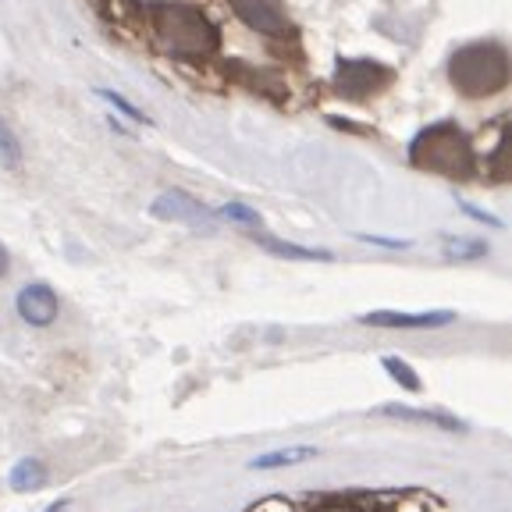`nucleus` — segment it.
<instances>
[{
    "label": "nucleus",
    "mask_w": 512,
    "mask_h": 512,
    "mask_svg": "<svg viewBox=\"0 0 512 512\" xmlns=\"http://www.w3.org/2000/svg\"><path fill=\"white\" fill-rule=\"evenodd\" d=\"M146 18H150L153 40L160 43V50H168L175 57H189V61H207L210 54H217L221 36H217V29L200 8H189V4H150Z\"/></svg>",
    "instance_id": "f257e3e1"
},
{
    "label": "nucleus",
    "mask_w": 512,
    "mask_h": 512,
    "mask_svg": "<svg viewBox=\"0 0 512 512\" xmlns=\"http://www.w3.org/2000/svg\"><path fill=\"white\" fill-rule=\"evenodd\" d=\"M409 160H413L416 168L434 171V175H445V178L473 175L470 139H466L456 125H448V121L424 128V132L413 139V146H409Z\"/></svg>",
    "instance_id": "f03ea898"
},
{
    "label": "nucleus",
    "mask_w": 512,
    "mask_h": 512,
    "mask_svg": "<svg viewBox=\"0 0 512 512\" xmlns=\"http://www.w3.org/2000/svg\"><path fill=\"white\" fill-rule=\"evenodd\" d=\"M448 79L463 96H491L509 82V54L498 43H470L456 50L448 64Z\"/></svg>",
    "instance_id": "7ed1b4c3"
},
{
    "label": "nucleus",
    "mask_w": 512,
    "mask_h": 512,
    "mask_svg": "<svg viewBox=\"0 0 512 512\" xmlns=\"http://www.w3.org/2000/svg\"><path fill=\"white\" fill-rule=\"evenodd\" d=\"M392 79V68H384L377 61H338L335 89L345 100H367V96L381 93Z\"/></svg>",
    "instance_id": "20e7f679"
},
{
    "label": "nucleus",
    "mask_w": 512,
    "mask_h": 512,
    "mask_svg": "<svg viewBox=\"0 0 512 512\" xmlns=\"http://www.w3.org/2000/svg\"><path fill=\"white\" fill-rule=\"evenodd\" d=\"M232 8L249 29L264 32L271 40H292V36H296L281 0H232Z\"/></svg>",
    "instance_id": "39448f33"
},
{
    "label": "nucleus",
    "mask_w": 512,
    "mask_h": 512,
    "mask_svg": "<svg viewBox=\"0 0 512 512\" xmlns=\"http://www.w3.org/2000/svg\"><path fill=\"white\" fill-rule=\"evenodd\" d=\"M153 217H160V221L189 224V228H203V232L214 228V214H210L200 200H192L189 192H178V189L160 192L157 200H153Z\"/></svg>",
    "instance_id": "423d86ee"
},
{
    "label": "nucleus",
    "mask_w": 512,
    "mask_h": 512,
    "mask_svg": "<svg viewBox=\"0 0 512 512\" xmlns=\"http://www.w3.org/2000/svg\"><path fill=\"white\" fill-rule=\"evenodd\" d=\"M363 324L370 328H445L456 320L452 310H431V313H388V310H374L363 313Z\"/></svg>",
    "instance_id": "0eeeda50"
},
{
    "label": "nucleus",
    "mask_w": 512,
    "mask_h": 512,
    "mask_svg": "<svg viewBox=\"0 0 512 512\" xmlns=\"http://www.w3.org/2000/svg\"><path fill=\"white\" fill-rule=\"evenodd\" d=\"M18 313H22V320H29L32 328H47L57 317V296L47 285H25L18 292Z\"/></svg>",
    "instance_id": "6e6552de"
},
{
    "label": "nucleus",
    "mask_w": 512,
    "mask_h": 512,
    "mask_svg": "<svg viewBox=\"0 0 512 512\" xmlns=\"http://www.w3.org/2000/svg\"><path fill=\"white\" fill-rule=\"evenodd\" d=\"M381 416H395V420H413V424H434V427H445V431H463L456 416H445V413H424V409H409V406H377Z\"/></svg>",
    "instance_id": "1a4fd4ad"
},
{
    "label": "nucleus",
    "mask_w": 512,
    "mask_h": 512,
    "mask_svg": "<svg viewBox=\"0 0 512 512\" xmlns=\"http://www.w3.org/2000/svg\"><path fill=\"white\" fill-rule=\"evenodd\" d=\"M317 459V448L310 445H296V448H278V452H267V456H256L253 470H271V466H296V463H310Z\"/></svg>",
    "instance_id": "9d476101"
},
{
    "label": "nucleus",
    "mask_w": 512,
    "mask_h": 512,
    "mask_svg": "<svg viewBox=\"0 0 512 512\" xmlns=\"http://www.w3.org/2000/svg\"><path fill=\"white\" fill-rule=\"evenodd\" d=\"M43 477H47V470H43L40 459H22V463L11 470V488L15 491H36L43 484Z\"/></svg>",
    "instance_id": "9b49d317"
},
{
    "label": "nucleus",
    "mask_w": 512,
    "mask_h": 512,
    "mask_svg": "<svg viewBox=\"0 0 512 512\" xmlns=\"http://www.w3.org/2000/svg\"><path fill=\"white\" fill-rule=\"evenodd\" d=\"M260 246H267L271 253L278 256H292V260H331L328 249H303V246H288V242H278V239H264L260 235Z\"/></svg>",
    "instance_id": "f8f14e48"
},
{
    "label": "nucleus",
    "mask_w": 512,
    "mask_h": 512,
    "mask_svg": "<svg viewBox=\"0 0 512 512\" xmlns=\"http://www.w3.org/2000/svg\"><path fill=\"white\" fill-rule=\"evenodd\" d=\"M0 164H8L11 171L22 168V146H18L15 132L4 118H0Z\"/></svg>",
    "instance_id": "ddd939ff"
},
{
    "label": "nucleus",
    "mask_w": 512,
    "mask_h": 512,
    "mask_svg": "<svg viewBox=\"0 0 512 512\" xmlns=\"http://www.w3.org/2000/svg\"><path fill=\"white\" fill-rule=\"evenodd\" d=\"M384 370H388V377L399 381L406 392H420V377H416V370L409 367L406 360H399V356H384Z\"/></svg>",
    "instance_id": "4468645a"
},
{
    "label": "nucleus",
    "mask_w": 512,
    "mask_h": 512,
    "mask_svg": "<svg viewBox=\"0 0 512 512\" xmlns=\"http://www.w3.org/2000/svg\"><path fill=\"white\" fill-rule=\"evenodd\" d=\"M221 217H232V221L246 224V228H260V214H253L249 207H239V203H228V207L221 210Z\"/></svg>",
    "instance_id": "2eb2a0df"
},
{
    "label": "nucleus",
    "mask_w": 512,
    "mask_h": 512,
    "mask_svg": "<svg viewBox=\"0 0 512 512\" xmlns=\"http://www.w3.org/2000/svg\"><path fill=\"white\" fill-rule=\"evenodd\" d=\"M445 253L448 256H459V260H463V256H484V253H488V246H484V242H463V239H456V242H448Z\"/></svg>",
    "instance_id": "dca6fc26"
},
{
    "label": "nucleus",
    "mask_w": 512,
    "mask_h": 512,
    "mask_svg": "<svg viewBox=\"0 0 512 512\" xmlns=\"http://www.w3.org/2000/svg\"><path fill=\"white\" fill-rule=\"evenodd\" d=\"M100 96H104V100H111L114 107H118V111H125L128 118H136V121H146L143 118V111H136V107L128 104V100H121V96H114V93H107V89H100Z\"/></svg>",
    "instance_id": "f3484780"
},
{
    "label": "nucleus",
    "mask_w": 512,
    "mask_h": 512,
    "mask_svg": "<svg viewBox=\"0 0 512 512\" xmlns=\"http://www.w3.org/2000/svg\"><path fill=\"white\" fill-rule=\"evenodd\" d=\"M317 512H367V509H363V502H328L320 505Z\"/></svg>",
    "instance_id": "a211bd4d"
},
{
    "label": "nucleus",
    "mask_w": 512,
    "mask_h": 512,
    "mask_svg": "<svg viewBox=\"0 0 512 512\" xmlns=\"http://www.w3.org/2000/svg\"><path fill=\"white\" fill-rule=\"evenodd\" d=\"M4 271H8V249L0 246V274H4Z\"/></svg>",
    "instance_id": "6ab92c4d"
},
{
    "label": "nucleus",
    "mask_w": 512,
    "mask_h": 512,
    "mask_svg": "<svg viewBox=\"0 0 512 512\" xmlns=\"http://www.w3.org/2000/svg\"><path fill=\"white\" fill-rule=\"evenodd\" d=\"M47 512H61V505H50V509Z\"/></svg>",
    "instance_id": "aec40b11"
}]
</instances>
